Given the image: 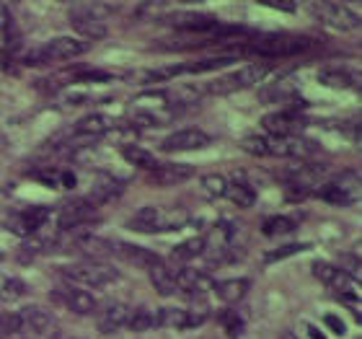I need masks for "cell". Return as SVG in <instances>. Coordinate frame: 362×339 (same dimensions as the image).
Listing matches in <instances>:
<instances>
[{
  "label": "cell",
  "instance_id": "1",
  "mask_svg": "<svg viewBox=\"0 0 362 339\" xmlns=\"http://www.w3.org/2000/svg\"><path fill=\"white\" fill-rule=\"evenodd\" d=\"M187 212L181 207H156V205H148L143 210H137L132 218L127 220L129 231H137V234H163V231H179L187 223Z\"/></svg>",
  "mask_w": 362,
  "mask_h": 339
},
{
  "label": "cell",
  "instance_id": "2",
  "mask_svg": "<svg viewBox=\"0 0 362 339\" xmlns=\"http://www.w3.org/2000/svg\"><path fill=\"white\" fill-rule=\"evenodd\" d=\"M316 47V42L310 37H298V34H269V37H262L257 42H251L249 52L262 54V57H269V60H277V57H298V54H305Z\"/></svg>",
  "mask_w": 362,
  "mask_h": 339
},
{
  "label": "cell",
  "instance_id": "3",
  "mask_svg": "<svg viewBox=\"0 0 362 339\" xmlns=\"http://www.w3.org/2000/svg\"><path fill=\"white\" fill-rule=\"evenodd\" d=\"M62 275L68 280H73V282H81V285H88V287H109L114 282H119V272L101 262L70 264V267L62 270Z\"/></svg>",
  "mask_w": 362,
  "mask_h": 339
},
{
  "label": "cell",
  "instance_id": "4",
  "mask_svg": "<svg viewBox=\"0 0 362 339\" xmlns=\"http://www.w3.org/2000/svg\"><path fill=\"white\" fill-rule=\"evenodd\" d=\"M267 73H269L267 65H246V68L235 70V73H228V76L212 81V84L207 86V93L226 96V93H235V91L251 88V86H257L259 81H264Z\"/></svg>",
  "mask_w": 362,
  "mask_h": 339
},
{
  "label": "cell",
  "instance_id": "5",
  "mask_svg": "<svg viewBox=\"0 0 362 339\" xmlns=\"http://www.w3.org/2000/svg\"><path fill=\"white\" fill-rule=\"evenodd\" d=\"M321 197H324L329 205H337V207H347L360 197V176L355 171H347L337 176L332 184H326L321 189Z\"/></svg>",
  "mask_w": 362,
  "mask_h": 339
},
{
  "label": "cell",
  "instance_id": "6",
  "mask_svg": "<svg viewBox=\"0 0 362 339\" xmlns=\"http://www.w3.org/2000/svg\"><path fill=\"white\" fill-rule=\"evenodd\" d=\"M313 13L337 31H355L360 26V16L349 11L344 3H321V6H313Z\"/></svg>",
  "mask_w": 362,
  "mask_h": 339
},
{
  "label": "cell",
  "instance_id": "7",
  "mask_svg": "<svg viewBox=\"0 0 362 339\" xmlns=\"http://www.w3.org/2000/svg\"><path fill=\"white\" fill-rule=\"evenodd\" d=\"M212 140L207 132L197 127H187V130H179V132H171V135L160 143V151L166 153H189V151H202L207 148Z\"/></svg>",
  "mask_w": 362,
  "mask_h": 339
},
{
  "label": "cell",
  "instance_id": "8",
  "mask_svg": "<svg viewBox=\"0 0 362 339\" xmlns=\"http://www.w3.org/2000/svg\"><path fill=\"white\" fill-rule=\"evenodd\" d=\"M52 298L57 303H62L68 311L78 314V316H88V314H96L98 311V298L88 290H81V287H60L54 290Z\"/></svg>",
  "mask_w": 362,
  "mask_h": 339
},
{
  "label": "cell",
  "instance_id": "9",
  "mask_svg": "<svg viewBox=\"0 0 362 339\" xmlns=\"http://www.w3.org/2000/svg\"><path fill=\"white\" fill-rule=\"evenodd\" d=\"M98 212L93 205H88L86 200H73V202L62 205L60 212H57V226L62 231H76L81 226H88L90 220H96Z\"/></svg>",
  "mask_w": 362,
  "mask_h": 339
},
{
  "label": "cell",
  "instance_id": "10",
  "mask_svg": "<svg viewBox=\"0 0 362 339\" xmlns=\"http://www.w3.org/2000/svg\"><path fill=\"white\" fill-rule=\"evenodd\" d=\"M21 316V324L26 332H31L34 337H47L57 329V318H54L52 311L42 309V306H26L23 311H18Z\"/></svg>",
  "mask_w": 362,
  "mask_h": 339
},
{
  "label": "cell",
  "instance_id": "11",
  "mask_svg": "<svg viewBox=\"0 0 362 339\" xmlns=\"http://www.w3.org/2000/svg\"><path fill=\"white\" fill-rule=\"evenodd\" d=\"M122 192H124V181L112 176V173H101V176H96V181L90 184V192H88V197H86V202L98 207V205L119 200Z\"/></svg>",
  "mask_w": 362,
  "mask_h": 339
},
{
  "label": "cell",
  "instance_id": "12",
  "mask_svg": "<svg viewBox=\"0 0 362 339\" xmlns=\"http://www.w3.org/2000/svg\"><path fill=\"white\" fill-rule=\"evenodd\" d=\"M176 290L187 298H202L212 290V280L199 270H181L179 275H174Z\"/></svg>",
  "mask_w": 362,
  "mask_h": 339
},
{
  "label": "cell",
  "instance_id": "13",
  "mask_svg": "<svg viewBox=\"0 0 362 339\" xmlns=\"http://www.w3.org/2000/svg\"><path fill=\"white\" fill-rule=\"evenodd\" d=\"M129 316V309L124 303H106V306H98L96 311V329L101 334H114L124 329Z\"/></svg>",
  "mask_w": 362,
  "mask_h": 339
},
{
  "label": "cell",
  "instance_id": "14",
  "mask_svg": "<svg viewBox=\"0 0 362 339\" xmlns=\"http://www.w3.org/2000/svg\"><path fill=\"white\" fill-rule=\"evenodd\" d=\"M86 52H88V42L76 37H54L42 50V54L49 57V60H76V57H81Z\"/></svg>",
  "mask_w": 362,
  "mask_h": 339
},
{
  "label": "cell",
  "instance_id": "15",
  "mask_svg": "<svg viewBox=\"0 0 362 339\" xmlns=\"http://www.w3.org/2000/svg\"><path fill=\"white\" fill-rule=\"evenodd\" d=\"M194 176V168L184 166V163H158L153 168L148 181H153V187H176V184H184Z\"/></svg>",
  "mask_w": 362,
  "mask_h": 339
},
{
  "label": "cell",
  "instance_id": "16",
  "mask_svg": "<svg viewBox=\"0 0 362 339\" xmlns=\"http://www.w3.org/2000/svg\"><path fill=\"white\" fill-rule=\"evenodd\" d=\"M73 29L86 39H104L106 37V23L104 18H96L93 13L86 11L83 6H73Z\"/></svg>",
  "mask_w": 362,
  "mask_h": 339
},
{
  "label": "cell",
  "instance_id": "17",
  "mask_svg": "<svg viewBox=\"0 0 362 339\" xmlns=\"http://www.w3.org/2000/svg\"><path fill=\"white\" fill-rule=\"evenodd\" d=\"M160 329H194L204 321V314H192L187 309H158Z\"/></svg>",
  "mask_w": 362,
  "mask_h": 339
},
{
  "label": "cell",
  "instance_id": "18",
  "mask_svg": "<svg viewBox=\"0 0 362 339\" xmlns=\"http://www.w3.org/2000/svg\"><path fill=\"white\" fill-rule=\"evenodd\" d=\"M49 220V207H42V205H34V207H26L23 212H18L13 218V231L21 236H31L42 231V226H47Z\"/></svg>",
  "mask_w": 362,
  "mask_h": 339
},
{
  "label": "cell",
  "instance_id": "19",
  "mask_svg": "<svg viewBox=\"0 0 362 339\" xmlns=\"http://www.w3.org/2000/svg\"><path fill=\"white\" fill-rule=\"evenodd\" d=\"M264 130L269 132V140H282V137H293L298 132V117L290 112H274V114H267L264 120H262Z\"/></svg>",
  "mask_w": 362,
  "mask_h": 339
},
{
  "label": "cell",
  "instance_id": "20",
  "mask_svg": "<svg viewBox=\"0 0 362 339\" xmlns=\"http://www.w3.org/2000/svg\"><path fill=\"white\" fill-rule=\"evenodd\" d=\"M117 256L122 262H127L129 267H137V270H151L153 264L160 262V256L156 251H148L137 243H117Z\"/></svg>",
  "mask_w": 362,
  "mask_h": 339
},
{
  "label": "cell",
  "instance_id": "21",
  "mask_svg": "<svg viewBox=\"0 0 362 339\" xmlns=\"http://www.w3.org/2000/svg\"><path fill=\"white\" fill-rule=\"evenodd\" d=\"M174 26L192 31V34H210V31L218 29V21L210 13H179L174 16Z\"/></svg>",
  "mask_w": 362,
  "mask_h": 339
},
{
  "label": "cell",
  "instance_id": "22",
  "mask_svg": "<svg viewBox=\"0 0 362 339\" xmlns=\"http://www.w3.org/2000/svg\"><path fill=\"white\" fill-rule=\"evenodd\" d=\"M310 153V143L303 137H282V140H269V156H282V159H303Z\"/></svg>",
  "mask_w": 362,
  "mask_h": 339
},
{
  "label": "cell",
  "instance_id": "23",
  "mask_svg": "<svg viewBox=\"0 0 362 339\" xmlns=\"http://www.w3.org/2000/svg\"><path fill=\"white\" fill-rule=\"evenodd\" d=\"M215 293H218V298L223 303L233 306V303H238L243 295L249 293V280H246V277L223 280V282H218V285H215Z\"/></svg>",
  "mask_w": 362,
  "mask_h": 339
},
{
  "label": "cell",
  "instance_id": "24",
  "mask_svg": "<svg viewBox=\"0 0 362 339\" xmlns=\"http://www.w3.org/2000/svg\"><path fill=\"white\" fill-rule=\"evenodd\" d=\"M129 332L135 334H143V332H151V329H158V314L148 306H140V309L129 311L127 316V324H124Z\"/></svg>",
  "mask_w": 362,
  "mask_h": 339
},
{
  "label": "cell",
  "instance_id": "25",
  "mask_svg": "<svg viewBox=\"0 0 362 339\" xmlns=\"http://www.w3.org/2000/svg\"><path fill=\"white\" fill-rule=\"evenodd\" d=\"M148 277H151V285L156 287V293L158 295H174L176 293V282H174V275L168 270L163 262H156L148 270Z\"/></svg>",
  "mask_w": 362,
  "mask_h": 339
},
{
  "label": "cell",
  "instance_id": "26",
  "mask_svg": "<svg viewBox=\"0 0 362 339\" xmlns=\"http://www.w3.org/2000/svg\"><path fill=\"white\" fill-rule=\"evenodd\" d=\"M112 130V120L104 117V114H90V117H83L81 122H76V135L83 137H101Z\"/></svg>",
  "mask_w": 362,
  "mask_h": 339
},
{
  "label": "cell",
  "instance_id": "27",
  "mask_svg": "<svg viewBox=\"0 0 362 339\" xmlns=\"http://www.w3.org/2000/svg\"><path fill=\"white\" fill-rule=\"evenodd\" d=\"M26 293H29V285L23 280L0 272V303H13L18 298H23Z\"/></svg>",
  "mask_w": 362,
  "mask_h": 339
},
{
  "label": "cell",
  "instance_id": "28",
  "mask_svg": "<svg viewBox=\"0 0 362 339\" xmlns=\"http://www.w3.org/2000/svg\"><path fill=\"white\" fill-rule=\"evenodd\" d=\"M226 197L233 205H238V207H251V205L257 202V192L246 181H228Z\"/></svg>",
  "mask_w": 362,
  "mask_h": 339
},
{
  "label": "cell",
  "instance_id": "29",
  "mask_svg": "<svg viewBox=\"0 0 362 339\" xmlns=\"http://www.w3.org/2000/svg\"><path fill=\"white\" fill-rule=\"evenodd\" d=\"M122 156H124V161H129V163H135L140 168H148V171H153V168L158 166L156 156L151 151L140 148V145H122Z\"/></svg>",
  "mask_w": 362,
  "mask_h": 339
},
{
  "label": "cell",
  "instance_id": "30",
  "mask_svg": "<svg viewBox=\"0 0 362 339\" xmlns=\"http://www.w3.org/2000/svg\"><path fill=\"white\" fill-rule=\"evenodd\" d=\"M318 81H321L326 88H339V91L352 88V86H355V78L341 68H324L321 73H318Z\"/></svg>",
  "mask_w": 362,
  "mask_h": 339
},
{
  "label": "cell",
  "instance_id": "31",
  "mask_svg": "<svg viewBox=\"0 0 362 339\" xmlns=\"http://www.w3.org/2000/svg\"><path fill=\"white\" fill-rule=\"evenodd\" d=\"M233 60H235L233 54H220V57H204V60H197V62H189V65H184V73H194V76H199V73H212V70L230 65Z\"/></svg>",
  "mask_w": 362,
  "mask_h": 339
},
{
  "label": "cell",
  "instance_id": "32",
  "mask_svg": "<svg viewBox=\"0 0 362 339\" xmlns=\"http://www.w3.org/2000/svg\"><path fill=\"white\" fill-rule=\"evenodd\" d=\"M202 254H204V236H194V239H189V241H181L179 246L171 251V256L179 259V262H192V259H197V256H202Z\"/></svg>",
  "mask_w": 362,
  "mask_h": 339
},
{
  "label": "cell",
  "instance_id": "33",
  "mask_svg": "<svg viewBox=\"0 0 362 339\" xmlns=\"http://www.w3.org/2000/svg\"><path fill=\"white\" fill-rule=\"evenodd\" d=\"M0 339H23V324L18 314L13 311L0 314Z\"/></svg>",
  "mask_w": 362,
  "mask_h": 339
},
{
  "label": "cell",
  "instance_id": "34",
  "mask_svg": "<svg viewBox=\"0 0 362 339\" xmlns=\"http://www.w3.org/2000/svg\"><path fill=\"white\" fill-rule=\"evenodd\" d=\"M171 11H174V6H171V3L151 0V3H143V6L137 8V16H140V18H145V21H160V18H166Z\"/></svg>",
  "mask_w": 362,
  "mask_h": 339
},
{
  "label": "cell",
  "instance_id": "35",
  "mask_svg": "<svg viewBox=\"0 0 362 339\" xmlns=\"http://www.w3.org/2000/svg\"><path fill=\"white\" fill-rule=\"evenodd\" d=\"M295 231V220L287 218V215H274V218H267L264 226H262V234L264 236H285Z\"/></svg>",
  "mask_w": 362,
  "mask_h": 339
},
{
  "label": "cell",
  "instance_id": "36",
  "mask_svg": "<svg viewBox=\"0 0 362 339\" xmlns=\"http://www.w3.org/2000/svg\"><path fill=\"white\" fill-rule=\"evenodd\" d=\"M78 246L88 256H106L114 251L112 243L104 241V239H98V236H81V239H78Z\"/></svg>",
  "mask_w": 362,
  "mask_h": 339
},
{
  "label": "cell",
  "instance_id": "37",
  "mask_svg": "<svg viewBox=\"0 0 362 339\" xmlns=\"http://www.w3.org/2000/svg\"><path fill=\"white\" fill-rule=\"evenodd\" d=\"M308 249V243H285V246H277V249H272L264 254V264H272V262H282L287 256L293 254H300V251Z\"/></svg>",
  "mask_w": 362,
  "mask_h": 339
},
{
  "label": "cell",
  "instance_id": "38",
  "mask_svg": "<svg viewBox=\"0 0 362 339\" xmlns=\"http://www.w3.org/2000/svg\"><path fill=\"white\" fill-rule=\"evenodd\" d=\"M226 187L228 181L220 176V173H207L202 176V192L207 197H226Z\"/></svg>",
  "mask_w": 362,
  "mask_h": 339
},
{
  "label": "cell",
  "instance_id": "39",
  "mask_svg": "<svg viewBox=\"0 0 362 339\" xmlns=\"http://www.w3.org/2000/svg\"><path fill=\"white\" fill-rule=\"evenodd\" d=\"M241 148L246 153H251V156H269V140L267 137H259V135H249V137H243V143Z\"/></svg>",
  "mask_w": 362,
  "mask_h": 339
},
{
  "label": "cell",
  "instance_id": "40",
  "mask_svg": "<svg viewBox=\"0 0 362 339\" xmlns=\"http://www.w3.org/2000/svg\"><path fill=\"white\" fill-rule=\"evenodd\" d=\"M337 272H339V267H334V264H329V262L313 264V277L321 280L324 285H332V280L337 277Z\"/></svg>",
  "mask_w": 362,
  "mask_h": 339
},
{
  "label": "cell",
  "instance_id": "41",
  "mask_svg": "<svg viewBox=\"0 0 362 339\" xmlns=\"http://www.w3.org/2000/svg\"><path fill=\"white\" fill-rule=\"evenodd\" d=\"M324 324L329 326V329H332V332L337 334V337H344V332H347V329H344V321H341L339 316H334V314H326V316H324Z\"/></svg>",
  "mask_w": 362,
  "mask_h": 339
},
{
  "label": "cell",
  "instance_id": "42",
  "mask_svg": "<svg viewBox=\"0 0 362 339\" xmlns=\"http://www.w3.org/2000/svg\"><path fill=\"white\" fill-rule=\"evenodd\" d=\"M223 324H226L228 334H238V332H241V318L235 316L233 311H228L226 316H223Z\"/></svg>",
  "mask_w": 362,
  "mask_h": 339
},
{
  "label": "cell",
  "instance_id": "43",
  "mask_svg": "<svg viewBox=\"0 0 362 339\" xmlns=\"http://www.w3.org/2000/svg\"><path fill=\"white\" fill-rule=\"evenodd\" d=\"M60 179H62V184H65V187H76V176H73V173H62Z\"/></svg>",
  "mask_w": 362,
  "mask_h": 339
},
{
  "label": "cell",
  "instance_id": "44",
  "mask_svg": "<svg viewBox=\"0 0 362 339\" xmlns=\"http://www.w3.org/2000/svg\"><path fill=\"white\" fill-rule=\"evenodd\" d=\"M267 6H272V8H279V11H295V6H293V3H267Z\"/></svg>",
  "mask_w": 362,
  "mask_h": 339
},
{
  "label": "cell",
  "instance_id": "45",
  "mask_svg": "<svg viewBox=\"0 0 362 339\" xmlns=\"http://www.w3.org/2000/svg\"><path fill=\"white\" fill-rule=\"evenodd\" d=\"M308 334H310V339H326L324 332H321V329H316V326H308Z\"/></svg>",
  "mask_w": 362,
  "mask_h": 339
}]
</instances>
